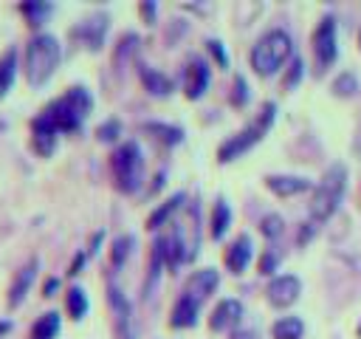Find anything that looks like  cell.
<instances>
[{"label": "cell", "instance_id": "6da1fadb", "mask_svg": "<svg viewBox=\"0 0 361 339\" xmlns=\"http://www.w3.org/2000/svg\"><path fill=\"white\" fill-rule=\"evenodd\" d=\"M93 110V96L87 88L73 85L54 102H48L31 121V136H34V150L39 155H51L56 136L59 133H73L82 127L85 116Z\"/></svg>", "mask_w": 361, "mask_h": 339}, {"label": "cell", "instance_id": "7a4b0ae2", "mask_svg": "<svg viewBox=\"0 0 361 339\" xmlns=\"http://www.w3.org/2000/svg\"><path fill=\"white\" fill-rule=\"evenodd\" d=\"M62 59V48H59V40L54 34H34L25 45V56H23V71H25V79L28 85L39 88L45 85L56 65Z\"/></svg>", "mask_w": 361, "mask_h": 339}, {"label": "cell", "instance_id": "3957f363", "mask_svg": "<svg viewBox=\"0 0 361 339\" xmlns=\"http://www.w3.org/2000/svg\"><path fill=\"white\" fill-rule=\"evenodd\" d=\"M344 186H347V170H344V164H333L324 175H322V181L316 184V189H313V198H310V218L313 220H327L336 209H338V203H341V195H344Z\"/></svg>", "mask_w": 361, "mask_h": 339}, {"label": "cell", "instance_id": "277c9868", "mask_svg": "<svg viewBox=\"0 0 361 339\" xmlns=\"http://www.w3.org/2000/svg\"><path fill=\"white\" fill-rule=\"evenodd\" d=\"M288 56H290V37L282 28H271L251 48V68L259 76H271V73H276L282 68V62Z\"/></svg>", "mask_w": 361, "mask_h": 339}, {"label": "cell", "instance_id": "5b68a950", "mask_svg": "<svg viewBox=\"0 0 361 339\" xmlns=\"http://www.w3.org/2000/svg\"><path fill=\"white\" fill-rule=\"evenodd\" d=\"M110 172L118 192H135L144 181V155L135 141H124L110 155Z\"/></svg>", "mask_w": 361, "mask_h": 339}, {"label": "cell", "instance_id": "8992f818", "mask_svg": "<svg viewBox=\"0 0 361 339\" xmlns=\"http://www.w3.org/2000/svg\"><path fill=\"white\" fill-rule=\"evenodd\" d=\"M274 113H276V105H274V102H265L262 110H259V116H257L248 127H243L240 133H234L231 138H226V141L220 144L217 158H220V161H234V158H240L243 153H248V150L268 133V127L274 124Z\"/></svg>", "mask_w": 361, "mask_h": 339}, {"label": "cell", "instance_id": "52a82bcc", "mask_svg": "<svg viewBox=\"0 0 361 339\" xmlns=\"http://www.w3.org/2000/svg\"><path fill=\"white\" fill-rule=\"evenodd\" d=\"M313 54H316V65L319 71H324L327 65L336 62V20L333 17H322V23L313 31Z\"/></svg>", "mask_w": 361, "mask_h": 339}, {"label": "cell", "instance_id": "ba28073f", "mask_svg": "<svg viewBox=\"0 0 361 339\" xmlns=\"http://www.w3.org/2000/svg\"><path fill=\"white\" fill-rule=\"evenodd\" d=\"M268 302L271 305H276V308H285V305H293L296 299H299V294H302V282H299V277H293V274H279V277H274L271 282H268Z\"/></svg>", "mask_w": 361, "mask_h": 339}, {"label": "cell", "instance_id": "9c48e42d", "mask_svg": "<svg viewBox=\"0 0 361 339\" xmlns=\"http://www.w3.org/2000/svg\"><path fill=\"white\" fill-rule=\"evenodd\" d=\"M209 79H212L209 65L200 56H192L186 62V71H183V90H186V96L189 99H200L206 93V88H209Z\"/></svg>", "mask_w": 361, "mask_h": 339}, {"label": "cell", "instance_id": "30bf717a", "mask_svg": "<svg viewBox=\"0 0 361 339\" xmlns=\"http://www.w3.org/2000/svg\"><path fill=\"white\" fill-rule=\"evenodd\" d=\"M107 34V14H90L87 20H82L73 28V37L82 40V45H87L90 51H99Z\"/></svg>", "mask_w": 361, "mask_h": 339}, {"label": "cell", "instance_id": "8fae6325", "mask_svg": "<svg viewBox=\"0 0 361 339\" xmlns=\"http://www.w3.org/2000/svg\"><path fill=\"white\" fill-rule=\"evenodd\" d=\"M217 282H220V277H217V271L214 268H200V271H195L189 280H186V285H183V297H189V299H195L197 305L217 288Z\"/></svg>", "mask_w": 361, "mask_h": 339}, {"label": "cell", "instance_id": "7c38bea8", "mask_svg": "<svg viewBox=\"0 0 361 339\" xmlns=\"http://www.w3.org/2000/svg\"><path fill=\"white\" fill-rule=\"evenodd\" d=\"M37 268H39V260L37 257H31L17 274H14V280H11V285H8V305L14 308V305H20L23 299H25V294H28V288H31V282H34V277H37Z\"/></svg>", "mask_w": 361, "mask_h": 339}, {"label": "cell", "instance_id": "4fadbf2b", "mask_svg": "<svg viewBox=\"0 0 361 339\" xmlns=\"http://www.w3.org/2000/svg\"><path fill=\"white\" fill-rule=\"evenodd\" d=\"M240 316H243V305L237 299H223L212 311L209 325H212V331H226V328H234L240 322Z\"/></svg>", "mask_w": 361, "mask_h": 339}, {"label": "cell", "instance_id": "5bb4252c", "mask_svg": "<svg viewBox=\"0 0 361 339\" xmlns=\"http://www.w3.org/2000/svg\"><path fill=\"white\" fill-rule=\"evenodd\" d=\"M248 260H251V237H248V234H240V237L226 249V268H228L231 274H240V271H245Z\"/></svg>", "mask_w": 361, "mask_h": 339}, {"label": "cell", "instance_id": "9a60e30c", "mask_svg": "<svg viewBox=\"0 0 361 339\" xmlns=\"http://www.w3.org/2000/svg\"><path fill=\"white\" fill-rule=\"evenodd\" d=\"M110 308L116 316V336L118 339H133L130 333V302L121 297L118 288H110Z\"/></svg>", "mask_w": 361, "mask_h": 339}, {"label": "cell", "instance_id": "2e32d148", "mask_svg": "<svg viewBox=\"0 0 361 339\" xmlns=\"http://www.w3.org/2000/svg\"><path fill=\"white\" fill-rule=\"evenodd\" d=\"M265 186H268L271 192L288 198V195L305 192V189L310 186V181H307V178H299V175H268V178H265Z\"/></svg>", "mask_w": 361, "mask_h": 339}, {"label": "cell", "instance_id": "e0dca14e", "mask_svg": "<svg viewBox=\"0 0 361 339\" xmlns=\"http://www.w3.org/2000/svg\"><path fill=\"white\" fill-rule=\"evenodd\" d=\"M197 302L195 299H189V297H178V302H175V308H172V316H169V325L172 328H192L195 322H197Z\"/></svg>", "mask_w": 361, "mask_h": 339}, {"label": "cell", "instance_id": "ac0fdd59", "mask_svg": "<svg viewBox=\"0 0 361 339\" xmlns=\"http://www.w3.org/2000/svg\"><path fill=\"white\" fill-rule=\"evenodd\" d=\"M141 82H144V88H147L152 96H169L172 88H175V82H172L166 73H161V71H155V68H147V65H141Z\"/></svg>", "mask_w": 361, "mask_h": 339}, {"label": "cell", "instance_id": "d6986e66", "mask_svg": "<svg viewBox=\"0 0 361 339\" xmlns=\"http://www.w3.org/2000/svg\"><path fill=\"white\" fill-rule=\"evenodd\" d=\"M14 76H17V48H8L0 54V99L11 90Z\"/></svg>", "mask_w": 361, "mask_h": 339}, {"label": "cell", "instance_id": "ffe728a7", "mask_svg": "<svg viewBox=\"0 0 361 339\" xmlns=\"http://www.w3.org/2000/svg\"><path fill=\"white\" fill-rule=\"evenodd\" d=\"M56 333H59V314L56 311H48V314H42L34 322L28 339H56Z\"/></svg>", "mask_w": 361, "mask_h": 339}, {"label": "cell", "instance_id": "44dd1931", "mask_svg": "<svg viewBox=\"0 0 361 339\" xmlns=\"http://www.w3.org/2000/svg\"><path fill=\"white\" fill-rule=\"evenodd\" d=\"M271 333H274V339H302L305 322L299 316H282V319L274 322Z\"/></svg>", "mask_w": 361, "mask_h": 339}, {"label": "cell", "instance_id": "7402d4cb", "mask_svg": "<svg viewBox=\"0 0 361 339\" xmlns=\"http://www.w3.org/2000/svg\"><path fill=\"white\" fill-rule=\"evenodd\" d=\"M228 223H231V209H228V203L220 198V201L214 203V209H212V237L220 240V237L226 234Z\"/></svg>", "mask_w": 361, "mask_h": 339}, {"label": "cell", "instance_id": "603a6c76", "mask_svg": "<svg viewBox=\"0 0 361 339\" xmlns=\"http://www.w3.org/2000/svg\"><path fill=\"white\" fill-rule=\"evenodd\" d=\"M183 201H186V195H183V192H178V195H172V198H169V201H166V203H164L161 209H155V212L149 215V220H147V226H149V229H158V226H164V220H166V218H169L172 212H178V209L183 206Z\"/></svg>", "mask_w": 361, "mask_h": 339}, {"label": "cell", "instance_id": "cb8c5ba5", "mask_svg": "<svg viewBox=\"0 0 361 339\" xmlns=\"http://www.w3.org/2000/svg\"><path fill=\"white\" fill-rule=\"evenodd\" d=\"M65 305H68L71 319H82L87 314V297H85V291L79 285H71L68 294H65Z\"/></svg>", "mask_w": 361, "mask_h": 339}, {"label": "cell", "instance_id": "d4e9b609", "mask_svg": "<svg viewBox=\"0 0 361 339\" xmlns=\"http://www.w3.org/2000/svg\"><path fill=\"white\" fill-rule=\"evenodd\" d=\"M51 11H54L51 3H23L20 6V14L28 20V25H39Z\"/></svg>", "mask_w": 361, "mask_h": 339}, {"label": "cell", "instance_id": "484cf974", "mask_svg": "<svg viewBox=\"0 0 361 339\" xmlns=\"http://www.w3.org/2000/svg\"><path fill=\"white\" fill-rule=\"evenodd\" d=\"M147 130L155 133V136H158L161 141H166V144H178V141L183 138V130H180V127H169V124H158V121L147 124Z\"/></svg>", "mask_w": 361, "mask_h": 339}, {"label": "cell", "instance_id": "4316f807", "mask_svg": "<svg viewBox=\"0 0 361 339\" xmlns=\"http://www.w3.org/2000/svg\"><path fill=\"white\" fill-rule=\"evenodd\" d=\"M130 246H133V237L130 234H121V237L113 240V254H110L113 266H121L124 263V257L130 254Z\"/></svg>", "mask_w": 361, "mask_h": 339}, {"label": "cell", "instance_id": "83f0119b", "mask_svg": "<svg viewBox=\"0 0 361 339\" xmlns=\"http://www.w3.org/2000/svg\"><path fill=\"white\" fill-rule=\"evenodd\" d=\"M259 229H262L265 237H276L282 232V218L279 215H265L262 223H259Z\"/></svg>", "mask_w": 361, "mask_h": 339}, {"label": "cell", "instance_id": "f1b7e54d", "mask_svg": "<svg viewBox=\"0 0 361 339\" xmlns=\"http://www.w3.org/2000/svg\"><path fill=\"white\" fill-rule=\"evenodd\" d=\"M333 90H336L338 96H350V93L355 90V76H353V73H341V76L333 82Z\"/></svg>", "mask_w": 361, "mask_h": 339}, {"label": "cell", "instance_id": "f546056e", "mask_svg": "<svg viewBox=\"0 0 361 339\" xmlns=\"http://www.w3.org/2000/svg\"><path fill=\"white\" fill-rule=\"evenodd\" d=\"M118 133H121V124H118L116 119H107V121H104V124L96 130V136H99L102 141H113Z\"/></svg>", "mask_w": 361, "mask_h": 339}, {"label": "cell", "instance_id": "4dcf8cb0", "mask_svg": "<svg viewBox=\"0 0 361 339\" xmlns=\"http://www.w3.org/2000/svg\"><path fill=\"white\" fill-rule=\"evenodd\" d=\"M231 102H234V105H245V102H248V85H245V79H243V76H237V79H234Z\"/></svg>", "mask_w": 361, "mask_h": 339}, {"label": "cell", "instance_id": "1f68e13d", "mask_svg": "<svg viewBox=\"0 0 361 339\" xmlns=\"http://www.w3.org/2000/svg\"><path fill=\"white\" fill-rule=\"evenodd\" d=\"M299 76H302V59L296 56V59L290 62V71H288V76H285V88H293V85L299 82Z\"/></svg>", "mask_w": 361, "mask_h": 339}, {"label": "cell", "instance_id": "d6a6232c", "mask_svg": "<svg viewBox=\"0 0 361 339\" xmlns=\"http://www.w3.org/2000/svg\"><path fill=\"white\" fill-rule=\"evenodd\" d=\"M209 51L217 56V62H220V65H228V56H226V51H223V42H217V40H209Z\"/></svg>", "mask_w": 361, "mask_h": 339}, {"label": "cell", "instance_id": "836d02e7", "mask_svg": "<svg viewBox=\"0 0 361 339\" xmlns=\"http://www.w3.org/2000/svg\"><path fill=\"white\" fill-rule=\"evenodd\" d=\"M274 268H276V254H274V251H265V257L259 260V271H262V274H271Z\"/></svg>", "mask_w": 361, "mask_h": 339}, {"label": "cell", "instance_id": "e575fe53", "mask_svg": "<svg viewBox=\"0 0 361 339\" xmlns=\"http://www.w3.org/2000/svg\"><path fill=\"white\" fill-rule=\"evenodd\" d=\"M56 285H59V280H48V282L42 285V294H45V297H51V294L56 291Z\"/></svg>", "mask_w": 361, "mask_h": 339}, {"label": "cell", "instance_id": "d590c367", "mask_svg": "<svg viewBox=\"0 0 361 339\" xmlns=\"http://www.w3.org/2000/svg\"><path fill=\"white\" fill-rule=\"evenodd\" d=\"M82 263H85V254H76V260L71 263V271H68V274H79V266H82Z\"/></svg>", "mask_w": 361, "mask_h": 339}, {"label": "cell", "instance_id": "8d00e7d4", "mask_svg": "<svg viewBox=\"0 0 361 339\" xmlns=\"http://www.w3.org/2000/svg\"><path fill=\"white\" fill-rule=\"evenodd\" d=\"M231 339H254V333L251 331H234Z\"/></svg>", "mask_w": 361, "mask_h": 339}, {"label": "cell", "instance_id": "74e56055", "mask_svg": "<svg viewBox=\"0 0 361 339\" xmlns=\"http://www.w3.org/2000/svg\"><path fill=\"white\" fill-rule=\"evenodd\" d=\"M141 11H144L147 17H152V14H155V6H152V3H144V6H141Z\"/></svg>", "mask_w": 361, "mask_h": 339}, {"label": "cell", "instance_id": "f35d334b", "mask_svg": "<svg viewBox=\"0 0 361 339\" xmlns=\"http://www.w3.org/2000/svg\"><path fill=\"white\" fill-rule=\"evenodd\" d=\"M8 328H11V322H8V319H3V322H0V336H3Z\"/></svg>", "mask_w": 361, "mask_h": 339}, {"label": "cell", "instance_id": "ab89813d", "mask_svg": "<svg viewBox=\"0 0 361 339\" xmlns=\"http://www.w3.org/2000/svg\"><path fill=\"white\" fill-rule=\"evenodd\" d=\"M358 42H361V37H358Z\"/></svg>", "mask_w": 361, "mask_h": 339}]
</instances>
